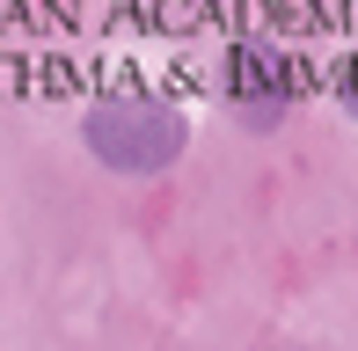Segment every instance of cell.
Returning a JSON list of instances; mask_svg holds the SVG:
<instances>
[{
    "instance_id": "obj_2",
    "label": "cell",
    "mask_w": 358,
    "mask_h": 351,
    "mask_svg": "<svg viewBox=\"0 0 358 351\" xmlns=\"http://www.w3.org/2000/svg\"><path fill=\"white\" fill-rule=\"evenodd\" d=\"M220 103H227V117H241L249 132H278V124L292 117V103H300V59L278 52V44H264V37L227 44Z\"/></svg>"
},
{
    "instance_id": "obj_3",
    "label": "cell",
    "mask_w": 358,
    "mask_h": 351,
    "mask_svg": "<svg viewBox=\"0 0 358 351\" xmlns=\"http://www.w3.org/2000/svg\"><path fill=\"white\" fill-rule=\"evenodd\" d=\"M329 88H336V103H344V117H358V44L336 59V81Z\"/></svg>"
},
{
    "instance_id": "obj_1",
    "label": "cell",
    "mask_w": 358,
    "mask_h": 351,
    "mask_svg": "<svg viewBox=\"0 0 358 351\" xmlns=\"http://www.w3.org/2000/svg\"><path fill=\"white\" fill-rule=\"evenodd\" d=\"M80 147L110 176H169L190 147V117L154 88H103L80 110Z\"/></svg>"
}]
</instances>
